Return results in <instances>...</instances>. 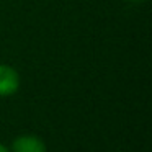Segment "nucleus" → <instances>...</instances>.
Returning a JSON list of instances; mask_svg holds the SVG:
<instances>
[{
  "label": "nucleus",
  "mask_w": 152,
  "mask_h": 152,
  "mask_svg": "<svg viewBox=\"0 0 152 152\" xmlns=\"http://www.w3.org/2000/svg\"><path fill=\"white\" fill-rule=\"evenodd\" d=\"M20 88V74L12 66L0 64V96H12Z\"/></svg>",
  "instance_id": "f257e3e1"
},
{
  "label": "nucleus",
  "mask_w": 152,
  "mask_h": 152,
  "mask_svg": "<svg viewBox=\"0 0 152 152\" xmlns=\"http://www.w3.org/2000/svg\"><path fill=\"white\" fill-rule=\"evenodd\" d=\"M10 152H48V147L39 136L21 134L13 139Z\"/></svg>",
  "instance_id": "f03ea898"
},
{
  "label": "nucleus",
  "mask_w": 152,
  "mask_h": 152,
  "mask_svg": "<svg viewBox=\"0 0 152 152\" xmlns=\"http://www.w3.org/2000/svg\"><path fill=\"white\" fill-rule=\"evenodd\" d=\"M124 2L132 4V5H139V4H142V2H145V0H124Z\"/></svg>",
  "instance_id": "7ed1b4c3"
},
{
  "label": "nucleus",
  "mask_w": 152,
  "mask_h": 152,
  "mask_svg": "<svg viewBox=\"0 0 152 152\" xmlns=\"http://www.w3.org/2000/svg\"><path fill=\"white\" fill-rule=\"evenodd\" d=\"M0 152H10V149H8L5 144H2V142H0Z\"/></svg>",
  "instance_id": "20e7f679"
},
{
  "label": "nucleus",
  "mask_w": 152,
  "mask_h": 152,
  "mask_svg": "<svg viewBox=\"0 0 152 152\" xmlns=\"http://www.w3.org/2000/svg\"><path fill=\"white\" fill-rule=\"evenodd\" d=\"M118 152H124V151H118Z\"/></svg>",
  "instance_id": "39448f33"
}]
</instances>
